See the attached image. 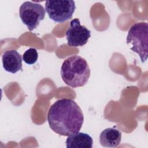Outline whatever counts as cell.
I'll return each mask as SVG.
<instances>
[{
	"label": "cell",
	"mask_w": 148,
	"mask_h": 148,
	"mask_svg": "<svg viewBox=\"0 0 148 148\" xmlns=\"http://www.w3.org/2000/svg\"><path fill=\"white\" fill-rule=\"evenodd\" d=\"M38 58V53L36 49L29 48L26 50L23 56V61L28 65L35 64Z\"/></svg>",
	"instance_id": "obj_10"
},
{
	"label": "cell",
	"mask_w": 148,
	"mask_h": 148,
	"mask_svg": "<svg viewBox=\"0 0 148 148\" xmlns=\"http://www.w3.org/2000/svg\"><path fill=\"white\" fill-rule=\"evenodd\" d=\"M65 143L67 148H91L93 140L87 134L79 132L68 136Z\"/></svg>",
	"instance_id": "obj_9"
},
{
	"label": "cell",
	"mask_w": 148,
	"mask_h": 148,
	"mask_svg": "<svg viewBox=\"0 0 148 148\" xmlns=\"http://www.w3.org/2000/svg\"><path fill=\"white\" fill-rule=\"evenodd\" d=\"M121 140V132L114 128H108L103 130L99 135V142L103 147H116Z\"/></svg>",
	"instance_id": "obj_8"
},
{
	"label": "cell",
	"mask_w": 148,
	"mask_h": 148,
	"mask_svg": "<svg viewBox=\"0 0 148 148\" xmlns=\"http://www.w3.org/2000/svg\"><path fill=\"white\" fill-rule=\"evenodd\" d=\"M19 16L24 24L31 31L39 25L45 17V10L39 3L31 1L23 3L19 9Z\"/></svg>",
	"instance_id": "obj_5"
},
{
	"label": "cell",
	"mask_w": 148,
	"mask_h": 148,
	"mask_svg": "<svg viewBox=\"0 0 148 148\" xmlns=\"http://www.w3.org/2000/svg\"><path fill=\"white\" fill-rule=\"evenodd\" d=\"M75 3L72 0H47L45 10L49 18L57 23H64L72 18L75 10Z\"/></svg>",
	"instance_id": "obj_4"
},
{
	"label": "cell",
	"mask_w": 148,
	"mask_h": 148,
	"mask_svg": "<svg viewBox=\"0 0 148 148\" xmlns=\"http://www.w3.org/2000/svg\"><path fill=\"white\" fill-rule=\"evenodd\" d=\"M66 38L68 45L79 47L85 45L91 37V31L85 26L80 24L78 18H74L70 22V26L66 30Z\"/></svg>",
	"instance_id": "obj_6"
},
{
	"label": "cell",
	"mask_w": 148,
	"mask_h": 148,
	"mask_svg": "<svg viewBox=\"0 0 148 148\" xmlns=\"http://www.w3.org/2000/svg\"><path fill=\"white\" fill-rule=\"evenodd\" d=\"M50 128L62 136H69L80 130L84 116L77 103L71 99L62 98L56 101L47 113Z\"/></svg>",
	"instance_id": "obj_1"
},
{
	"label": "cell",
	"mask_w": 148,
	"mask_h": 148,
	"mask_svg": "<svg viewBox=\"0 0 148 148\" xmlns=\"http://www.w3.org/2000/svg\"><path fill=\"white\" fill-rule=\"evenodd\" d=\"M61 76L64 83L73 88L84 86L90 76L86 60L77 55L68 57L61 67Z\"/></svg>",
	"instance_id": "obj_2"
},
{
	"label": "cell",
	"mask_w": 148,
	"mask_h": 148,
	"mask_svg": "<svg viewBox=\"0 0 148 148\" xmlns=\"http://www.w3.org/2000/svg\"><path fill=\"white\" fill-rule=\"evenodd\" d=\"M22 61L21 56L15 50H7L2 56L4 69L12 73L22 71Z\"/></svg>",
	"instance_id": "obj_7"
},
{
	"label": "cell",
	"mask_w": 148,
	"mask_h": 148,
	"mask_svg": "<svg viewBox=\"0 0 148 148\" xmlns=\"http://www.w3.org/2000/svg\"><path fill=\"white\" fill-rule=\"evenodd\" d=\"M148 24L146 22H139L133 24L128 30L126 39L127 45H131L130 49L136 53L142 61L147 58Z\"/></svg>",
	"instance_id": "obj_3"
}]
</instances>
